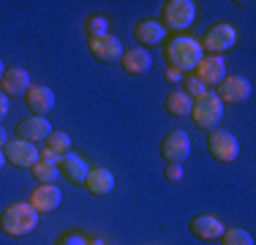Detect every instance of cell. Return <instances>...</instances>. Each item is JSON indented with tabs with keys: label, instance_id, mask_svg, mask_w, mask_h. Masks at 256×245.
I'll return each instance as SVG.
<instances>
[{
	"label": "cell",
	"instance_id": "obj_26",
	"mask_svg": "<svg viewBox=\"0 0 256 245\" xmlns=\"http://www.w3.org/2000/svg\"><path fill=\"white\" fill-rule=\"evenodd\" d=\"M182 93L191 98V101H196V98H202L204 93H210V90H207L196 76H186V90H182Z\"/></svg>",
	"mask_w": 256,
	"mask_h": 245
},
{
	"label": "cell",
	"instance_id": "obj_23",
	"mask_svg": "<svg viewBox=\"0 0 256 245\" xmlns=\"http://www.w3.org/2000/svg\"><path fill=\"white\" fill-rule=\"evenodd\" d=\"M33 177L38 180V186H52V182L60 177V166H58V164H50V161H41V158H38V164L33 166Z\"/></svg>",
	"mask_w": 256,
	"mask_h": 245
},
{
	"label": "cell",
	"instance_id": "obj_16",
	"mask_svg": "<svg viewBox=\"0 0 256 245\" xmlns=\"http://www.w3.org/2000/svg\"><path fill=\"white\" fill-rule=\"evenodd\" d=\"M25 104L36 118H46L54 109V93L46 84H30V90L25 93Z\"/></svg>",
	"mask_w": 256,
	"mask_h": 245
},
{
	"label": "cell",
	"instance_id": "obj_9",
	"mask_svg": "<svg viewBox=\"0 0 256 245\" xmlns=\"http://www.w3.org/2000/svg\"><path fill=\"white\" fill-rule=\"evenodd\" d=\"M251 93H254V88L246 76H229V74L218 82V90H216L221 104H242L251 98Z\"/></svg>",
	"mask_w": 256,
	"mask_h": 245
},
{
	"label": "cell",
	"instance_id": "obj_31",
	"mask_svg": "<svg viewBox=\"0 0 256 245\" xmlns=\"http://www.w3.org/2000/svg\"><path fill=\"white\" fill-rule=\"evenodd\" d=\"M6 144H8V131L0 126V147H6Z\"/></svg>",
	"mask_w": 256,
	"mask_h": 245
},
{
	"label": "cell",
	"instance_id": "obj_32",
	"mask_svg": "<svg viewBox=\"0 0 256 245\" xmlns=\"http://www.w3.org/2000/svg\"><path fill=\"white\" fill-rule=\"evenodd\" d=\"M6 164H8V161H6V152H3V147H0V169H3Z\"/></svg>",
	"mask_w": 256,
	"mask_h": 245
},
{
	"label": "cell",
	"instance_id": "obj_1",
	"mask_svg": "<svg viewBox=\"0 0 256 245\" xmlns=\"http://www.w3.org/2000/svg\"><path fill=\"white\" fill-rule=\"evenodd\" d=\"M164 58H166L169 68L174 71H194L199 66V60L204 58L202 52V44L191 36H172L164 46Z\"/></svg>",
	"mask_w": 256,
	"mask_h": 245
},
{
	"label": "cell",
	"instance_id": "obj_22",
	"mask_svg": "<svg viewBox=\"0 0 256 245\" xmlns=\"http://www.w3.org/2000/svg\"><path fill=\"white\" fill-rule=\"evenodd\" d=\"M164 106H166V112L172 114V118H186V114H191V106H194V101L188 98L186 93H169L166 96V101H164Z\"/></svg>",
	"mask_w": 256,
	"mask_h": 245
},
{
	"label": "cell",
	"instance_id": "obj_30",
	"mask_svg": "<svg viewBox=\"0 0 256 245\" xmlns=\"http://www.w3.org/2000/svg\"><path fill=\"white\" fill-rule=\"evenodd\" d=\"M180 79H182V74H180V71L166 68V82H180Z\"/></svg>",
	"mask_w": 256,
	"mask_h": 245
},
{
	"label": "cell",
	"instance_id": "obj_14",
	"mask_svg": "<svg viewBox=\"0 0 256 245\" xmlns=\"http://www.w3.org/2000/svg\"><path fill=\"white\" fill-rule=\"evenodd\" d=\"M33 79H30V71L16 66V68H6L3 82H0V90H3L8 98H25V93L30 90Z\"/></svg>",
	"mask_w": 256,
	"mask_h": 245
},
{
	"label": "cell",
	"instance_id": "obj_6",
	"mask_svg": "<svg viewBox=\"0 0 256 245\" xmlns=\"http://www.w3.org/2000/svg\"><path fill=\"white\" fill-rule=\"evenodd\" d=\"M207 150H210V156L216 158V161L232 164L240 156V142H237V136L232 131L212 128V131H207Z\"/></svg>",
	"mask_w": 256,
	"mask_h": 245
},
{
	"label": "cell",
	"instance_id": "obj_5",
	"mask_svg": "<svg viewBox=\"0 0 256 245\" xmlns=\"http://www.w3.org/2000/svg\"><path fill=\"white\" fill-rule=\"evenodd\" d=\"M199 44H202L204 54H224L237 44V28L229 22H216L212 28H207Z\"/></svg>",
	"mask_w": 256,
	"mask_h": 245
},
{
	"label": "cell",
	"instance_id": "obj_19",
	"mask_svg": "<svg viewBox=\"0 0 256 245\" xmlns=\"http://www.w3.org/2000/svg\"><path fill=\"white\" fill-rule=\"evenodd\" d=\"M84 188L93 196H106V194L114 191V174L106 166H96V169L88 172V177H84Z\"/></svg>",
	"mask_w": 256,
	"mask_h": 245
},
{
	"label": "cell",
	"instance_id": "obj_11",
	"mask_svg": "<svg viewBox=\"0 0 256 245\" xmlns=\"http://www.w3.org/2000/svg\"><path fill=\"white\" fill-rule=\"evenodd\" d=\"M90 46V54H93L96 60H101V63H120V58H123V41L118 38V36L106 33V36H98V38H90L88 41Z\"/></svg>",
	"mask_w": 256,
	"mask_h": 245
},
{
	"label": "cell",
	"instance_id": "obj_15",
	"mask_svg": "<svg viewBox=\"0 0 256 245\" xmlns=\"http://www.w3.org/2000/svg\"><path fill=\"white\" fill-rule=\"evenodd\" d=\"M60 202H63V194H60V188L54 186H38L33 194H30V207H33L38 216H50L60 207Z\"/></svg>",
	"mask_w": 256,
	"mask_h": 245
},
{
	"label": "cell",
	"instance_id": "obj_12",
	"mask_svg": "<svg viewBox=\"0 0 256 245\" xmlns=\"http://www.w3.org/2000/svg\"><path fill=\"white\" fill-rule=\"evenodd\" d=\"M188 232H191L196 240H204V242H216L221 240V234L226 232L221 218L216 216H194L191 224H188Z\"/></svg>",
	"mask_w": 256,
	"mask_h": 245
},
{
	"label": "cell",
	"instance_id": "obj_2",
	"mask_svg": "<svg viewBox=\"0 0 256 245\" xmlns=\"http://www.w3.org/2000/svg\"><path fill=\"white\" fill-rule=\"evenodd\" d=\"M38 212L30 207V202H14L0 212V229L8 237H28L38 226Z\"/></svg>",
	"mask_w": 256,
	"mask_h": 245
},
{
	"label": "cell",
	"instance_id": "obj_24",
	"mask_svg": "<svg viewBox=\"0 0 256 245\" xmlns=\"http://www.w3.org/2000/svg\"><path fill=\"white\" fill-rule=\"evenodd\" d=\"M221 245H254V234L248 229L234 226V229H226L221 234Z\"/></svg>",
	"mask_w": 256,
	"mask_h": 245
},
{
	"label": "cell",
	"instance_id": "obj_10",
	"mask_svg": "<svg viewBox=\"0 0 256 245\" xmlns=\"http://www.w3.org/2000/svg\"><path fill=\"white\" fill-rule=\"evenodd\" d=\"M194 71H196L194 76H196L207 90L218 88V82L226 76V60H224V54H204Z\"/></svg>",
	"mask_w": 256,
	"mask_h": 245
},
{
	"label": "cell",
	"instance_id": "obj_4",
	"mask_svg": "<svg viewBox=\"0 0 256 245\" xmlns=\"http://www.w3.org/2000/svg\"><path fill=\"white\" fill-rule=\"evenodd\" d=\"M224 118V104L221 98L216 93H204L202 98H196L191 106V120L196 128H202V131H212V128H218V122Z\"/></svg>",
	"mask_w": 256,
	"mask_h": 245
},
{
	"label": "cell",
	"instance_id": "obj_20",
	"mask_svg": "<svg viewBox=\"0 0 256 245\" xmlns=\"http://www.w3.org/2000/svg\"><path fill=\"white\" fill-rule=\"evenodd\" d=\"M60 166V172H63L66 174V180L68 182H74V186H84V177H88V161H84L82 156H79V152H66L63 156V161L58 164Z\"/></svg>",
	"mask_w": 256,
	"mask_h": 245
},
{
	"label": "cell",
	"instance_id": "obj_33",
	"mask_svg": "<svg viewBox=\"0 0 256 245\" xmlns=\"http://www.w3.org/2000/svg\"><path fill=\"white\" fill-rule=\"evenodd\" d=\"M3 74H6V66H3V60H0V82H3Z\"/></svg>",
	"mask_w": 256,
	"mask_h": 245
},
{
	"label": "cell",
	"instance_id": "obj_3",
	"mask_svg": "<svg viewBox=\"0 0 256 245\" xmlns=\"http://www.w3.org/2000/svg\"><path fill=\"white\" fill-rule=\"evenodd\" d=\"M164 16V30H172V33H182L188 30L196 20V3L194 0H166L161 8Z\"/></svg>",
	"mask_w": 256,
	"mask_h": 245
},
{
	"label": "cell",
	"instance_id": "obj_18",
	"mask_svg": "<svg viewBox=\"0 0 256 245\" xmlns=\"http://www.w3.org/2000/svg\"><path fill=\"white\" fill-rule=\"evenodd\" d=\"M66 152H71V136L66 131H52L50 139L44 142V150H41V161L60 164Z\"/></svg>",
	"mask_w": 256,
	"mask_h": 245
},
{
	"label": "cell",
	"instance_id": "obj_8",
	"mask_svg": "<svg viewBox=\"0 0 256 245\" xmlns=\"http://www.w3.org/2000/svg\"><path fill=\"white\" fill-rule=\"evenodd\" d=\"M161 156L166 158V164H182L191 156V136H188L182 128L169 131L161 142Z\"/></svg>",
	"mask_w": 256,
	"mask_h": 245
},
{
	"label": "cell",
	"instance_id": "obj_28",
	"mask_svg": "<svg viewBox=\"0 0 256 245\" xmlns=\"http://www.w3.org/2000/svg\"><path fill=\"white\" fill-rule=\"evenodd\" d=\"M60 245H88V237L79 234V232H71V234H66L63 240H60Z\"/></svg>",
	"mask_w": 256,
	"mask_h": 245
},
{
	"label": "cell",
	"instance_id": "obj_17",
	"mask_svg": "<svg viewBox=\"0 0 256 245\" xmlns=\"http://www.w3.org/2000/svg\"><path fill=\"white\" fill-rule=\"evenodd\" d=\"M120 66H123V71L131 74V76H142V74H148L150 66H153V54L142 46L126 49L123 58H120Z\"/></svg>",
	"mask_w": 256,
	"mask_h": 245
},
{
	"label": "cell",
	"instance_id": "obj_25",
	"mask_svg": "<svg viewBox=\"0 0 256 245\" xmlns=\"http://www.w3.org/2000/svg\"><path fill=\"white\" fill-rule=\"evenodd\" d=\"M84 33H88V38H98V36H106V33H109L106 16H101V14L90 16V20L84 22Z\"/></svg>",
	"mask_w": 256,
	"mask_h": 245
},
{
	"label": "cell",
	"instance_id": "obj_27",
	"mask_svg": "<svg viewBox=\"0 0 256 245\" xmlns=\"http://www.w3.org/2000/svg\"><path fill=\"white\" fill-rule=\"evenodd\" d=\"M166 180L180 182L182 180V164H166Z\"/></svg>",
	"mask_w": 256,
	"mask_h": 245
},
{
	"label": "cell",
	"instance_id": "obj_34",
	"mask_svg": "<svg viewBox=\"0 0 256 245\" xmlns=\"http://www.w3.org/2000/svg\"><path fill=\"white\" fill-rule=\"evenodd\" d=\"M93 245H101V242H93Z\"/></svg>",
	"mask_w": 256,
	"mask_h": 245
},
{
	"label": "cell",
	"instance_id": "obj_7",
	"mask_svg": "<svg viewBox=\"0 0 256 245\" xmlns=\"http://www.w3.org/2000/svg\"><path fill=\"white\" fill-rule=\"evenodd\" d=\"M6 161L16 169H33L41 158V150L36 144L25 142V139H8V144L3 147Z\"/></svg>",
	"mask_w": 256,
	"mask_h": 245
},
{
	"label": "cell",
	"instance_id": "obj_29",
	"mask_svg": "<svg viewBox=\"0 0 256 245\" xmlns=\"http://www.w3.org/2000/svg\"><path fill=\"white\" fill-rule=\"evenodd\" d=\"M8 109H11V104H8V96L0 90V126H3V120L8 118Z\"/></svg>",
	"mask_w": 256,
	"mask_h": 245
},
{
	"label": "cell",
	"instance_id": "obj_21",
	"mask_svg": "<svg viewBox=\"0 0 256 245\" xmlns=\"http://www.w3.org/2000/svg\"><path fill=\"white\" fill-rule=\"evenodd\" d=\"M134 36H136L139 46H156L161 44L164 38H166V30H164V24L158 20H142L136 22V28H134Z\"/></svg>",
	"mask_w": 256,
	"mask_h": 245
},
{
	"label": "cell",
	"instance_id": "obj_13",
	"mask_svg": "<svg viewBox=\"0 0 256 245\" xmlns=\"http://www.w3.org/2000/svg\"><path fill=\"white\" fill-rule=\"evenodd\" d=\"M52 131L54 128H52V122L46 118H36V114H30L28 120H22L20 126H16V139H25V142H30V144H38V142H46Z\"/></svg>",
	"mask_w": 256,
	"mask_h": 245
}]
</instances>
